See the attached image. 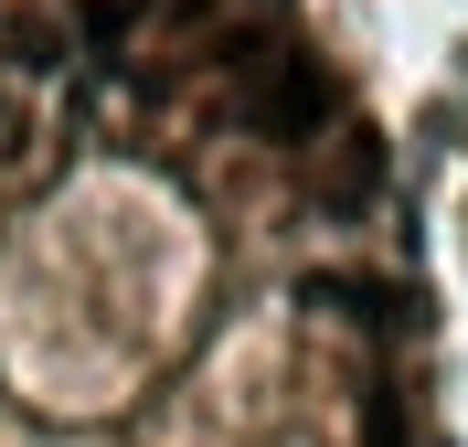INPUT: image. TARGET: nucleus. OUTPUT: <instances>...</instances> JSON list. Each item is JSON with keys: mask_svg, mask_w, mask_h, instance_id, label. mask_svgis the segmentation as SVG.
I'll return each mask as SVG.
<instances>
[{"mask_svg": "<svg viewBox=\"0 0 468 447\" xmlns=\"http://www.w3.org/2000/svg\"><path fill=\"white\" fill-rule=\"evenodd\" d=\"M245 118H256L266 139H320V128H330V75L298 64V54H277V75L245 86Z\"/></svg>", "mask_w": 468, "mask_h": 447, "instance_id": "nucleus-1", "label": "nucleus"}]
</instances>
